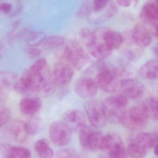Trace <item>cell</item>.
<instances>
[{
	"mask_svg": "<svg viewBox=\"0 0 158 158\" xmlns=\"http://www.w3.org/2000/svg\"><path fill=\"white\" fill-rule=\"evenodd\" d=\"M13 9V4L11 2H4L0 4L1 11L5 15H10Z\"/></svg>",
	"mask_w": 158,
	"mask_h": 158,
	"instance_id": "35",
	"label": "cell"
},
{
	"mask_svg": "<svg viewBox=\"0 0 158 158\" xmlns=\"http://www.w3.org/2000/svg\"><path fill=\"white\" fill-rule=\"evenodd\" d=\"M152 50H153L154 55L158 59V42L156 43L153 46V48H152Z\"/></svg>",
	"mask_w": 158,
	"mask_h": 158,
	"instance_id": "39",
	"label": "cell"
},
{
	"mask_svg": "<svg viewBox=\"0 0 158 158\" xmlns=\"http://www.w3.org/2000/svg\"><path fill=\"white\" fill-rule=\"evenodd\" d=\"M64 37L60 35H51L46 38L43 43L45 48L52 49L62 46L65 42Z\"/></svg>",
	"mask_w": 158,
	"mask_h": 158,
	"instance_id": "28",
	"label": "cell"
},
{
	"mask_svg": "<svg viewBox=\"0 0 158 158\" xmlns=\"http://www.w3.org/2000/svg\"><path fill=\"white\" fill-rule=\"evenodd\" d=\"M106 28L99 27L94 29V37L92 42L86 48L89 55L98 60H103L109 58L112 51L108 48L104 40Z\"/></svg>",
	"mask_w": 158,
	"mask_h": 158,
	"instance_id": "6",
	"label": "cell"
},
{
	"mask_svg": "<svg viewBox=\"0 0 158 158\" xmlns=\"http://www.w3.org/2000/svg\"><path fill=\"white\" fill-rule=\"evenodd\" d=\"M54 80L52 74L45 69L40 73H35L27 69L18 78L14 89L21 94L43 92L48 93L53 88Z\"/></svg>",
	"mask_w": 158,
	"mask_h": 158,
	"instance_id": "1",
	"label": "cell"
},
{
	"mask_svg": "<svg viewBox=\"0 0 158 158\" xmlns=\"http://www.w3.org/2000/svg\"><path fill=\"white\" fill-rule=\"evenodd\" d=\"M53 158H78V156L73 150L64 148L59 150Z\"/></svg>",
	"mask_w": 158,
	"mask_h": 158,
	"instance_id": "32",
	"label": "cell"
},
{
	"mask_svg": "<svg viewBox=\"0 0 158 158\" xmlns=\"http://www.w3.org/2000/svg\"><path fill=\"white\" fill-rule=\"evenodd\" d=\"M73 131L63 122H54L49 127L51 140L56 146H64L71 141Z\"/></svg>",
	"mask_w": 158,
	"mask_h": 158,
	"instance_id": "9",
	"label": "cell"
},
{
	"mask_svg": "<svg viewBox=\"0 0 158 158\" xmlns=\"http://www.w3.org/2000/svg\"><path fill=\"white\" fill-rule=\"evenodd\" d=\"M154 33L155 36L158 39V23L154 26Z\"/></svg>",
	"mask_w": 158,
	"mask_h": 158,
	"instance_id": "40",
	"label": "cell"
},
{
	"mask_svg": "<svg viewBox=\"0 0 158 158\" xmlns=\"http://www.w3.org/2000/svg\"><path fill=\"white\" fill-rule=\"evenodd\" d=\"M128 99L124 95H113L103 102L107 121L112 123H120L128 104Z\"/></svg>",
	"mask_w": 158,
	"mask_h": 158,
	"instance_id": "4",
	"label": "cell"
},
{
	"mask_svg": "<svg viewBox=\"0 0 158 158\" xmlns=\"http://www.w3.org/2000/svg\"><path fill=\"white\" fill-rule=\"evenodd\" d=\"M149 119L158 120V98L150 97L144 102L142 106Z\"/></svg>",
	"mask_w": 158,
	"mask_h": 158,
	"instance_id": "21",
	"label": "cell"
},
{
	"mask_svg": "<svg viewBox=\"0 0 158 158\" xmlns=\"http://www.w3.org/2000/svg\"><path fill=\"white\" fill-rule=\"evenodd\" d=\"M153 152H154V154L158 157V145H156L154 147Z\"/></svg>",
	"mask_w": 158,
	"mask_h": 158,
	"instance_id": "41",
	"label": "cell"
},
{
	"mask_svg": "<svg viewBox=\"0 0 158 158\" xmlns=\"http://www.w3.org/2000/svg\"><path fill=\"white\" fill-rule=\"evenodd\" d=\"M103 135L94 127L87 126L79 132V141L82 148L87 151L97 150L100 149Z\"/></svg>",
	"mask_w": 158,
	"mask_h": 158,
	"instance_id": "8",
	"label": "cell"
},
{
	"mask_svg": "<svg viewBox=\"0 0 158 158\" xmlns=\"http://www.w3.org/2000/svg\"><path fill=\"white\" fill-rule=\"evenodd\" d=\"M119 87L125 96L127 98L135 100L141 97L145 88L141 82L133 78H125L119 83Z\"/></svg>",
	"mask_w": 158,
	"mask_h": 158,
	"instance_id": "11",
	"label": "cell"
},
{
	"mask_svg": "<svg viewBox=\"0 0 158 158\" xmlns=\"http://www.w3.org/2000/svg\"><path fill=\"white\" fill-rule=\"evenodd\" d=\"M73 68L67 63H57L53 68L52 76L54 83L59 85H68L73 77Z\"/></svg>",
	"mask_w": 158,
	"mask_h": 158,
	"instance_id": "12",
	"label": "cell"
},
{
	"mask_svg": "<svg viewBox=\"0 0 158 158\" xmlns=\"http://www.w3.org/2000/svg\"><path fill=\"white\" fill-rule=\"evenodd\" d=\"M98 89L95 80L91 77H81L74 85L76 94L82 98L92 99L97 95Z\"/></svg>",
	"mask_w": 158,
	"mask_h": 158,
	"instance_id": "10",
	"label": "cell"
},
{
	"mask_svg": "<svg viewBox=\"0 0 158 158\" xmlns=\"http://www.w3.org/2000/svg\"><path fill=\"white\" fill-rule=\"evenodd\" d=\"M140 17L147 24L156 25L158 23V1L145 3L141 9Z\"/></svg>",
	"mask_w": 158,
	"mask_h": 158,
	"instance_id": "14",
	"label": "cell"
},
{
	"mask_svg": "<svg viewBox=\"0 0 158 158\" xmlns=\"http://www.w3.org/2000/svg\"><path fill=\"white\" fill-rule=\"evenodd\" d=\"M89 53L78 41H69L64 48L62 57L65 62L76 70L81 71L90 61Z\"/></svg>",
	"mask_w": 158,
	"mask_h": 158,
	"instance_id": "2",
	"label": "cell"
},
{
	"mask_svg": "<svg viewBox=\"0 0 158 158\" xmlns=\"http://www.w3.org/2000/svg\"><path fill=\"white\" fill-rule=\"evenodd\" d=\"M35 149L40 158H52L54 157L53 150L44 139H40L36 142Z\"/></svg>",
	"mask_w": 158,
	"mask_h": 158,
	"instance_id": "23",
	"label": "cell"
},
{
	"mask_svg": "<svg viewBox=\"0 0 158 158\" xmlns=\"http://www.w3.org/2000/svg\"><path fill=\"white\" fill-rule=\"evenodd\" d=\"M89 120L95 128L103 127L107 122L103 102L98 100H89L85 104Z\"/></svg>",
	"mask_w": 158,
	"mask_h": 158,
	"instance_id": "7",
	"label": "cell"
},
{
	"mask_svg": "<svg viewBox=\"0 0 158 158\" xmlns=\"http://www.w3.org/2000/svg\"><path fill=\"white\" fill-rule=\"evenodd\" d=\"M62 122L73 132H80L86 126L85 116L79 110H71L66 111L63 116Z\"/></svg>",
	"mask_w": 158,
	"mask_h": 158,
	"instance_id": "13",
	"label": "cell"
},
{
	"mask_svg": "<svg viewBox=\"0 0 158 158\" xmlns=\"http://www.w3.org/2000/svg\"><path fill=\"white\" fill-rule=\"evenodd\" d=\"M116 2L118 3V5H120L121 7L127 8V7H130L132 5V3L134 1H128V0H119V1H117Z\"/></svg>",
	"mask_w": 158,
	"mask_h": 158,
	"instance_id": "38",
	"label": "cell"
},
{
	"mask_svg": "<svg viewBox=\"0 0 158 158\" xmlns=\"http://www.w3.org/2000/svg\"><path fill=\"white\" fill-rule=\"evenodd\" d=\"M18 79L17 74L13 72H2L0 74L1 88L10 89L14 87Z\"/></svg>",
	"mask_w": 158,
	"mask_h": 158,
	"instance_id": "22",
	"label": "cell"
},
{
	"mask_svg": "<svg viewBox=\"0 0 158 158\" xmlns=\"http://www.w3.org/2000/svg\"><path fill=\"white\" fill-rule=\"evenodd\" d=\"M104 40L106 45L112 51L120 48L123 43V36L117 31L106 29L104 34Z\"/></svg>",
	"mask_w": 158,
	"mask_h": 158,
	"instance_id": "20",
	"label": "cell"
},
{
	"mask_svg": "<svg viewBox=\"0 0 158 158\" xmlns=\"http://www.w3.org/2000/svg\"><path fill=\"white\" fill-rule=\"evenodd\" d=\"M46 38V34L44 32H32L27 35L26 41L29 47H37L43 44Z\"/></svg>",
	"mask_w": 158,
	"mask_h": 158,
	"instance_id": "27",
	"label": "cell"
},
{
	"mask_svg": "<svg viewBox=\"0 0 158 158\" xmlns=\"http://www.w3.org/2000/svg\"><path fill=\"white\" fill-rule=\"evenodd\" d=\"M131 37L135 44L140 48H146L151 43L152 37L149 31L141 24L135 26Z\"/></svg>",
	"mask_w": 158,
	"mask_h": 158,
	"instance_id": "15",
	"label": "cell"
},
{
	"mask_svg": "<svg viewBox=\"0 0 158 158\" xmlns=\"http://www.w3.org/2000/svg\"><path fill=\"white\" fill-rule=\"evenodd\" d=\"M28 135H36L40 131L41 121L37 118H34L25 123Z\"/></svg>",
	"mask_w": 158,
	"mask_h": 158,
	"instance_id": "30",
	"label": "cell"
},
{
	"mask_svg": "<svg viewBox=\"0 0 158 158\" xmlns=\"http://www.w3.org/2000/svg\"><path fill=\"white\" fill-rule=\"evenodd\" d=\"M121 139H122L120 136L115 133L112 132L108 133L103 136L101 144L100 149L104 151L109 152L114 144Z\"/></svg>",
	"mask_w": 158,
	"mask_h": 158,
	"instance_id": "25",
	"label": "cell"
},
{
	"mask_svg": "<svg viewBox=\"0 0 158 158\" xmlns=\"http://www.w3.org/2000/svg\"><path fill=\"white\" fill-rule=\"evenodd\" d=\"M148 119L143 107L136 106L126 110L120 123L128 130L139 131L147 126Z\"/></svg>",
	"mask_w": 158,
	"mask_h": 158,
	"instance_id": "5",
	"label": "cell"
},
{
	"mask_svg": "<svg viewBox=\"0 0 158 158\" xmlns=\"http://www.w3.org/2000/svg\"><path fill=\"white\" fill-rule=\"evenodd\" d=\"M47 64L48 62L45 58H40L30 66L29 69L35 73H40L47 69Z\"/></svg>",
	"mask_w": 158,
	"mask_h": 158,
	"instance_id": "31",
	"label": "cell"
},
{
	"mask_svg": "<svg viewBox=\"0 0 158 158\" xmlns=\"http://www.w3.org/2000/svg\"><path fill=\"white\" fill-rule=\"evenodd\" d=\"M1 158H31L29 150L23 147L4 145L1 148Z\"/></svg>",
	"mask_w": 158,
	"mask_h": 158,
	"instance_id": "16",
	"label": "cell"
},
{
	"mask_svg": "<svg viewBox=\"0 0 158 158\" xmlns=\"http://www.w3.org/2000/svg\"><path fill=\"white\" fill-rule=\"evenodd\" d=\"M25 52L28 56L32 57H36L41 54V50L37 47H29L26 48Z\"/></svg>",
	"mask_w": 158,
	"mask_h": 158,
	"instance_id": "36",
	"label": "cell"
},
{
	"mask_svg": "<svg viewBox=\"0 0 158 158\" xmlns=\"http://www.w3.org/2000/svg\"><path fill=\"white\" fill-rule=\"evenodd\" d=\"M139 74L144 79L148 80L158 79V60L148 61L140 67Z\"/></svg>",
	"mask_w": 158,
	"mask_h": 158,
	"instance_id": "18",
	"label": "cell"
},
{
	"mask_svg": "<svg viewBox=\"0 0 158 158\" xmlns=\"http://www.w3.org/2000/svg\"><path fill=\"white\" fill-rule=\"evenodd\" d=\"M23 5L19 2H16L13 4V9L10 15V16H15L19 15L23 11Z\"/></svg>",
	"mask_w": 158,
	"mask_h": 158,
	"instance_id": "37",
	"label": "cell"
},
{
	"mask_svg": "<svg viewBox=\"0 0 158 158\" xmlns=\"http://www.w3.org/2000/svg\"><path fill=\"white\" fill-rule=\"evenodd\" d=\"M41 101L37 97L23 98L20 102V110L23 114L33 115L37 112L41 107Z\"/></svg>",
	"mask_w": 158,
	"mask_h": 158,
	"instance_id": "17",
	"label": "cell"
},
{
	"mask_svg": "<svg viewBox=\"0 0 158 158\" xmlns=\"http://www.w3.org/2000/svg\"><path fill=\"white\" fill-rule=\"evenodd\" d=\"M9 133L12 139L17 142H24L27 138L28 134L25 124L22 121L14 122L9 127Z\"/></svg>",
	"mask_w": 158,
	"mask_h": 158,
	"instance_id": "19",
	"label": "cell"
},
{
	"mask_svg": "<svg viewBox=\"0 0 158 158\" xmlns=\"http://www.w3.org/2000/svg\"><path fill=\"white\" fill-rule=\"evenodd\" d=\"M11 117V113L10 110L5 107H1L0 110V126L2 127L7 124Z\"/></svg>",
	"mask_w": 158,
	"mask_h": 158,
	"instance_id": "34",
	"label": "cell"
},
{
	"mask_svg": "<svg viewBox=\"0 0 158 158\" xmlns=\"http://www.w3.org/2000/svg\"><path fill=\"white\" fill-rule=\"evenodd\" d=\"M108 152L109 158H127V152L122 139L114 144Z\"/></svg>",
	"mask_w": 158,
	"mask_h": 158,
	"instance_id": "26",
	"label": "cell"
},
{
	"mask_svg": "<svg viewBox=\"0 0 158 158\" xmlns=\"http://www.w3.org/2000/svg\"><path fill=\"white\" fill-rule=\"evenodd\" d=\"M90 4L91 3L89 2L86 1L81 4L77 14V16L78 18H83L87 17L90 10Z\"/></svg>",
	"mask_w": 158,
	"mask_h": 158,
	"instance_id": "33",
	"label": "cell"
},
{
	"mask_svg": "<svg viewBox=\"0 0 158 158\" xmlns=\"http://www.w3.org/2000/svg\"><path fill=\"white\" fill-rule=\"evenodd\" d=\"M98 66V73L94 79L98 88L106 93L114 92L119 86V71L107 67L103 61L101 62Z\"/></svg>",
	"mask_w": 158,
	"mask_h": 158,
	"instance_id": "3",
	"label": "cell"
},
{
	"mask_svg": "<svg viewBox=\"0 0 158 158\" xmlns=\"http://www.w3.org/2000/svg\"><path fill=\"white\" fill-rule=\"evenodd\" d=\"M148 151L133 140L129 143L127 150V155L131 158H143L146 156Z\"/></svg>",
	"mask_w": 158,
	"mask_h": 158,
	"instance_id": "24",
	"label": "cell"
},
{
	"mask_svg": "<svg viewBox=\"0 0 158 158\" xmlns=\"http://www.w3.org/2000/svg\"><path fill=\"white\" fill-rule=\"evenodd\" d=\"M79 40L86 48L90 45L94 37V29L82 28L78 34Z\"/></svg>",
	"mask_w": 158,
	"mask_h": 158,
	"instance_id": "29",
	"label": "cell"
}]
</instances>
